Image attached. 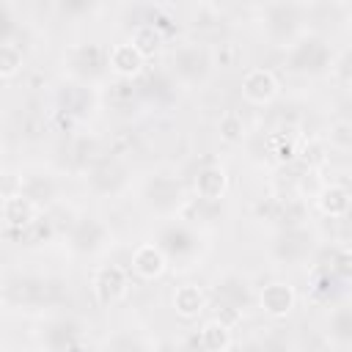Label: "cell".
<instances>
[{
    "label": "cell",
    "mask_w": 352,
    "mask_h": 352,
    "mask_svg": "<svg viewBox=\"0 0 352 352\" xmlns=\"http://www.w3.org/2000/svg\"><path fill=\"white\" fill-rule=\"evenodd\" d=\"M94 294L102 305H113L126 294V272L116 264H107L96 270L94 275Z\"/></svg>",
    "instance_id": "obj_1"
},
{
    "label": "cell",
    "mask_w": 352,
    "mask_h": 352,
    "mask_svg": "<svg viewBox=\"0 0 352 352\" xmlns=\"http://www.w3.org/2000/svg\"><path fill=\"white\" fill-rule=\"evenodd\" d=\"M278 94V80L270 69H253L242 80V96L253 104H267Z\"/></svg>",
    "instance_id": "obj_2"
},
{
    "label": "cell",
    "mask_w": 352,
    "mask_h": 352,
    "mask_svg": "<svg viewBox=\"0 0 352 352\" xmlns=\"http://www.w3.org/2000/svg\"><path fill=\"white\" fill-rule=\"evenodd\" d=\"M36 214H38V204H33L28 195H22V192L6 195V201H3L6 228H28L36 223Z\"/></svg>",
    "instance_id": "obj_3"
},
{
    "label": "cell",
    "mask_w": 352,
    "mask_h": 352,
    "mask_svg": "<svg viewBox=\"0 0 352 352\" xmlns=\"http://www.w3.org/2000/svg\"><path fill=\"white\" fill-rule=\"evenodd\" d=\"M294 300H297V294H294V289L289 283H270L258 294V302H261L264 314H270L275 319L278 316H286L294 308Z\"/></svg>",
    "instance_id": "obj_4"
},
{
    "label": "cell",
    "mask_w": 352,
    "mask_h": 352,
    "mask_svg": "<svg viewBox=\"0 0 352 352\" xmlns=\"http://www.w3.org/2000/svg\"><path fill=\"white\" fill-rule=\"evenodd\" d=\"M165 267H168V258H165V253H162L160 245H140L132 253V270L140 278H146V280L160 278L165 272Z\"/></svg>",
    "instance_id": "obj_5"
},
{
    "label": "cell",
    "mask_w": 352,
    "mask_h": 352,
    "mask_svg": "<svg viewBox=\"0 0 352 352\" xmlns=\"http://www.w3.org/2000/svg\"><path fill=\"white\" fill-rule=\"evenodd\" d=\"M146 195H148V204H151L157 212H165V214L173 212V209L182 204V187H179V182L165 179V176L154 179V182L148 184Z\"/></svg>",
    "instance_id": "obj_6"
},
{
    "label": "cell",
    "mask_w": 352,
    "mask_h": 352,
    "mask_svg": "<svg viewBox=\"0 0 352 352\" xmlns=\"http://www.w3.org/2000/svg\"><path fill=\"white\" fill-rule=\"evenodd\" d=\"M173 66H176V74L179 77L195 82V80H201L209 72V58L198 47H184V50H179L173 55Z\"/></svg>",
    "instance_id": "obj_7"
},
{
    "label": "cell",
    "mask_w": 352,
    "mask_h": 352,
    "mask_svg": "<svg viewBox=\"0 0 352 352\" xmlns=\"http://www.w3.org/2000/svg\"><path fill=\"white\" fill-rule=\"evenodd\" d=\"M143 60H146L143 52H140L132 41H126V44H116V47L110 50V55H107L110 69H113L116 74H121V77H135V74L140 72Z\"/></svg>",
    "instance_id": "obj_8"
},
{
    "label": "cell",
    "mask_w": 352,
    "mask_h": 352,
    "mask_svg": "<svg viewBox=\"0 0 352 352\" xmlns=\"http://www.w3.org/2000/svg\"><path fill=\"white\" fill-rule=\"evenodd\" d=\"M324 60H327V50L319 38H305L292 52V66L297 72H319L324 66Z\"/></svg>",
    "instance_id": "obj_9"
},
{
    "label": "cell",
    "mask_w": 352,
    "mask_h": 352,
    "mask_svg": "<svg viewBox=\"0 0 352 352\" xmlns=\"http://www.w3.org/2000/svg\"><path fill=\"white\" fill-rule=\"evenodd\" d=\"M228 187V176H226V168L220 165H206L198 176H195V192L204 198V201H217Z\"/></svg>",
    "instance_id": "obj_10"
},
{
    "label": "cell",
    "mask_w": 352,
    "mask_h": 352,
    "mask_svg": "<svg viewBox=\"0 0 352 352\" xmlns=\"http://www.w3.org/2000/svg\"><path fill=\"white\" fill-rule=\"evenodd\" d=\"M173 308H176V314H179L182 319H195V316L206 308V294H204L198 286L184 283V286H179L176 294H173Z\"/></svg>",
    "instance_id": "obj_11"
},
{
    "label": "cell",
    "mask_w": 352,
    "mask_h": 352,
    "mask_svg": "<svg viewBox=\"0 0 352 352\" xmlns=\"http://www.w3.org/2000/svg\"><path fill=\"white\" fill-rule=\"evenodd\" d=\"M198 344L204 352H226L231 346V327L212 319L198 330Z\"/></svg>",
    "instance_id": "obj_12"
},
{
    "label": "cell",
    "mask_w": 352,
    "mask_h": 352,
    "mask_svg": "<svg viewBox=\"0 0 352 352\" xmlns=\"http://www.w3.org/2000/svg\"><path fill=\"white\" fill-rule=\"evenodd\" d=\"M349 206H352V198H349V192H346L344 187L330 184V187H322V190H319V209H322L324 214H330V217H344V214L349 212Z\"/></svg>",
    "instance_id": "obj_13"
},
{
    "label": "cell",
    "mask_w": 352,
    "mask_h": 352,
    "mask_svg": "<svg viewBox=\"0 0 352 352\" xmlns=\"http://www.w3.org/2000/svg\"><path fill=\"white\" fill-rule=\"evenodd\" d=\"M217 300L223 302V305H231V308H245L248 305V286H245V280H239V278H234V275H228V278H223L220 283H217Z\"/></svg>",
    "instance_id": "obj_14"
},
{
    "label": "cell",
    "mask_w": 352,
    "mask_h": 352,
    "mask_svg": "<svg viewBox=\"0 0 352 352\" xmlns=\"http://www.w3.org/2000/svg\"><path fill=\"white\" fill-rule=\"evenodd\" d=\"M102 239H104V228H102V223H96V220H82V223L77 226L74 236H72V242H74L77 250H96Z\"/></svg>",
    "instance_id": "obj_15"
},
{
    "label": "cell",
    "mask_w": 352,
    "mask_h": 352,
    "mask_svg": "<svg viewBox=\"0 0 352 352\" xmlns=\"http://www.w3.org/2000/svg\"><path fill=\"white\" fill-rule=\"evenodd\" d=\"M132 44H135V47L143 52V58H146V55H151V52L160 50V44H162V33H160V28H157L154 22H143V25L135 28V33H132Z\"/></svg>",
    "instance_id": "obj_16"
},
{
    "label": "cell",
    "mask_w": 352,
    "mask_h": 352,
    "mask_svg": "<svg viewBox=\"0 0 352 352\" xmlns=\"http://www.w3.org/2000/svg\"><path fill=\"white\" fill-rule=\"evenodd\" d=\"M22 66V52L11 44V41H3L0 44V77L3 80H11Z\"/></svg>",
    "instance_id": "obj_17"
},
{
    "label": "cell",
    "mask_w": 352,
    "mask_h": 352,
    "mask_svg": "<svg viewBox=\"0 0 352 352\" xmlns=\"http://www.w3.org/2000/svg\"><path fill=\"white\" fill-rule=\"evenodd\" d=\"M217 129H220V138L226 143H239L242 140V116L234 113V110L223 113L220 121H217Z\"/></svg>",
    "instance_id": "obj_18"
},
{
    "label": "cell",
    "mask_w": 352,
    "mask_h": 352,
    "mask_svg": "<svg viewBox=\"0 0 352 352\" xmlns=\"http://www.w3.org/2000/svg\"><path fill=\"white\" fill-rule=\"evenodd\" d=\"M22 195H28L33 204H41V201H50L52 198V182L41 179V176H30L22 187H19Z\"/></svg>",
    "instance_id": "obj_19"
},
{
    "label": "cell",
    "mask_w": 352,
    "mask_h": 352,
    "mask_svg": "<svg viewBox=\"0 0 352 352\" xmlns=\"http://www.w3.org/2000/svg\"><path fill=\"white\" fill-rule=\"evenodd\" d=\"M330 272L341 280H352V250L349 248H336L330 258Z\"/></svg>",
    "instance_id": "obj_20"
},
{
    "label": "cell",
    "mask_w": 352,
    "mask_h": 352,
    "mask_svg": "<svg viewBox=\"0 0 352 352\" xmlns=\"http://www.w3.org/2000/svg\"><path fill=\"white\" fill-rule=\"evenodd\" d=\"M333 330L338 338H352V311H338L333 316Z\"/></svg>",
    "instance_id": "obj_21"
},
{
    "label": "cell",
    "mask_w": 352,
    "mask_h": 352,
    "mask_svg": "<svg viewBox=\"0 0 352 352\" xmlns=\"http://www.w3.org/2000/svg\"><path fill=\"white\" fill-rule=\"evenodd\" d=\"M324 148H322V143H311V146H305V160L311 162V165H322L324 162V154H322Z\"/></svg>",
    "instance_id": "obj_22"
},
{
    "label": "cell",
    "mask_w": 352,
    "mask_h": 352,
    "mask_svg": "<svg viewBox=\"0 0 352 352\" xmlns=\"http://www.w3.org/2000/svg\"><path fill=\"white\" fill-rule=\"evenodd\" d=\"M349 91H352V74H349Z\"/></svg>",
    "instance_id": "obj_23"
}]
</instances>
